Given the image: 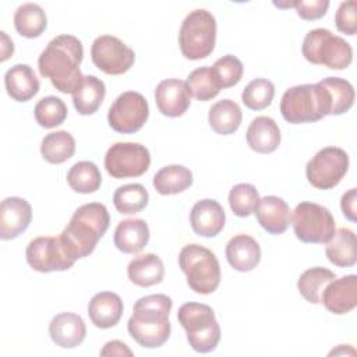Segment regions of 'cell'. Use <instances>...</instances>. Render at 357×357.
Here are the masks:
<instances>
[{
  "label": "cell",
  "instance_id": "1",
  "mask_svg": "<svg viewBox=\"0 0 357 357\" xmlns=\"http://www.w3.org/2000/svg\"><path fill=\"white\" fill-rule=\"evenodd\" d=\"M82 59L81 40L73 35H59L40 53L38 68L40 75L49 78L57 91L73 95L84 79L79 70Z\"/></svg>",
  "mask_w": 357,
  "mask_h": 357
},
{
  "label": "cell",
  "instance_id": "2",
  "mask_svg": "<svg viewBox=\"0 0 357 357\" xmlns=\"http://www.w3.org/2000/svg\"><path fill=\"white\" fill-rule=\"evenodd\" d=\"M172 307L173 301L166 294H149L138 298L127 322L130 336L146 349L165 344L172 332L169 321Z\"/></svg>",
  "mask_w": 357,
  "mask_h": 357
},
{
  "label": "cell",
  "instance_id": "3",
  "mask_svg": "<svg viewBox=\"0 0 357 357\" xmlns=\"http://www.w3.org/2000/svg\"><path fill=\"white\" fill-rule=\"evenodd\" d=\"M109 223L110 216L103 204H84L74 212L60 237L77 261L93 252L98 241L109 229Z\"/></svg>",
  "mask_w": 357,
  "mask_h": 357
},
{
  "label": "cell",
  "instance_id": "4",
  "mask_svg": "<svg viewBox=\"0 0 357 357\" xmlns=\"http://www.w3.org/2000/svg\"><path fill=\"white\" fill-rule=\"evenodd\" d=\"M279 109L290 124L314 123L329 116L331 100L319 84H303L286 89Z\"/></svg>",
  "mask_w": 357,
  "mask_h": 357
},
{
  "label": "cell",
  "instance_id": "5",
  "mask_svg": "<svg viewBox=\"0 0 357 357\" xmlns=\"http://www.w3.org/2000/svg\"><path fill=\"white\" fill-rule=\"evenodd\" d=\"M178 266L187 278V284L198 294L213 293L222 279L216 255L199 244H187L178 254Z\"/></svg>",
  "mask_w": 357,
  "mask_h": 357
},
{
  "label": "cell",
  "instance_id": "6",
  "mask_svg": "<svg viewBox=\"0 0 357 357\" xmlns=\"http://www.w3.org/2000/svg\"><path fill=\"white\" fill-rule=\"evenodd\" d=\"M177 319L187 333L191 349L197 353H209L220 342V326L213 310L201 303H185L178 308Z\"/></svg>",
  "mask_w": 357,
  "mask_h": 357
},
{
  "label": "cell",
  "instance_id": "7",
  "mask_svg": "<svg viewBox=\"0 0 357 357\" xmlns=\"http://www.w3.org/2000/svg\"><path fill=\"white\" fill-rule=\"evenodd\" d=\"M301 52L311 64L325 66L331 70L347 68L353 60L350 43L325 28L311 29L303 40Z\"/></svg>",
  "mask_w": 357,
  "mask_h": 357
},
{
  "label": "cell",
  "instance_id": "8",
  "mask_svg": "<svg viewBox=\"0 0 357 357\" xmlns=\"http://www.w3.org/2000/svg\"><path fill=\"white\" fill-rule=\"evenodd\" d=\"M216 43V20L208 10L190 11L181 22L178 45L183 56L188 60L208 57Z\"/></svg>",
  "mask_w": 357,
  "mask_h": 357
},
{
  "label": "cell",
  "instance_id": "9",
  "mask_svg": "<svg viewBox=\"0 0 357 357\" xmlns=\"http://www.w3.org/2000/svg\"><path fill=\"white\" fill-rule=\"evenodd\" d=\"M296 237L307 244H326L335 234L331 211L315 202H300L291 215Z\"/></svg>",
  "mask_w": 357,
  "mask_h": 357
},
{
  "label": "cell",
  "instance_id": "10",
  "mask_svg": "<svg viewBox=\"0 0 357 357\" xmlns=\"http://www.w3.org/2000/svg\"><path fill=\"white\" fill-rule=\"evenodd\" d=\"M349 170V155L337 146H326L318 151L305 166L308 183L318 190L336 187Z\"/></svg>",
  "mask_w": 357,
  "mask_h": 357
},
{
  "label": "cell",
  "instance_id": "11",
  "mask_svg": "<svg viewBox=\"0 0 357 357\" xmlns=\"http://www.w3.org/2000/svg\"><path fill=\"white\" fill-rule=\"evenodd\" d=\"M151 165L148 148L138 142H116L105 155L106 172L113 178L142 176Z\"/></svg>",
  "mask_w": 357,
  "mask_h": 357
},
{
  "label": "cell",
  "instance_id": "12",
  "mask_svg": "<svg viewBox=\"0 0 357 357\" xmlns=\"http://www.w3.org/2000/svg\"><path fill=\"white\" fill-rule=\"evenodd\" d=\"M25 257L28 265L40 273L67 271L75 264L74 257L70 254L60 236L33 238L26 245Z\"/></svg>",
  "mask_w": 357,
  "mask_h": 357
},
{
  "label": "cell",
  "instance_id": "13",
  "mask_svg": "<svg viewBox=\"0 0 357 357\" xmlns=\"http://www.w3.org/2000/svg\"><path fill=\"white\" fill-rule=\"evenodd\" d=\"M149 117L146 99L134 91L123 92L116 98L107 112V121L112 130L120 134L139 131Z\"/></svg>",
  "mask_w": 357,
  "mask_h": 357
},
{
  "label": "cell",
  "instance_id": "14",
  "mask_svg": "<svg viewBox=\"0 0 357 357\" xmlns=\"http://www.w3.org/2000/svg\"><path fill=\"white\" fill-rule=\"evenodd\" d=\"M91 57L93 64L109 75L127 73L135 61L134 50L113 35L98 36L91 47Z\"/></svg>",
  "mask_w": 357,
  "mask_h": 357
},
{
  "label": "cell",
  "instance_id": "15",
  "mask_svg": "<svg viewBox=\"0 0 357 357\" xmlns=\"http://www.w3.org/2000/svg\"><path fill=\"white\" fill-rule=\"evenodd\" d=\"M324 307L336 315L353 311L357 305V276L346 275L331 280L321 294Z\"/></svg>",
  "mask_w": 357,
  "mask_h": 357
},
{
  "label": "cell",
  "instance_id": "16",
  "mask_svg": "<svg viewBox=\"0 0 357 357\" xmlns=\"http://www.w3.org/2000/svg\"><path fill=\"white\" fill-rule=\"evenodd\" d=\"M155 102L158 110L167 117L183 116L191 102V95L185 81L167 78L158 84L155 89Z\"/></svg>",
  "mask_w": 357,
  "mask_h": 357
},
{
  "label": "cell",
  "instance_id": "17",
  "mask_svg": "<svg viewBox=\"0 0 357 357\" xmlns=\"http://www.w3.org/2000/svg\"><path fill=\"white\" fill-rule=\"evenodd\" d=\"M32 219L29 202L20 197H8L0 205V238L13 240L25 231Z\"/></svg>",
  "mask_w": 357,
  "mask_h": 357
},
{
  "label": "cell",
  "instance_id": "18",
  "mask_svg": "<svg viewBox=\"0 0 357 357\" xmlns=\"http://www.w3.org/2000/svg\"><path fill=\"white\" fill-rule=\"evenodd\" d=\"M225 222V209L215 199H201L191 208L190 225L194 233L201 237L218 236L223 230Z\"/></svg>",
  "mask_w": 357,
  "mask_h": 357
},
{
  "label": "cell",
  "instance_id": "19",
  "mask_svg": "<svg viewBox=\"0 0 357 357\" xmlns=\"http://www.w3.org/2000/svg\"><path fill=\"white\" fill-rule=\"evenodd\" d=\"M254 213L261 227L269 234L284 233L291 222V211L287 202L276 195L261 198Z\"/></svg>",
  "mask_w": 357,
  "mask_h": 357
},
{
  "label": "cell",
  "instance_id": "20",
  "mask_svg": "<svg viewBox=\"0 0 357 357\" xmlns=\"http://www.w3.org/2000/svg\"><path fill=\"white\" fill-rule=\"evenodd\" d=\"M49 335L56 346L73 349L79 346L86 336L84 319L74 312H60L49 324Z\"/></svg>",
  "mask_w": 357,
  "mask_h": 357
},
{
  "label": "cell",
  "instance_id": "21",
  "mask_svg": "<svg viewBox=\"0 0 357 357\" xmlns=\"http://www.w3.org/2000/svg\"><path fill=\"white\" fill-rule=\"evenodd\" d=\"M226 259L229 265L238 272H250L261 261V247L255 238L248 234H237L226 244Z\"/></svg>",
  "mask_w": 357,
  "mask_h": 357
},
{
  "label": "cell",
  "instance_id": "22",
  "mask_svg": "<svg viewBox=\"0 0 357 357\" xmlns=\"http://www.w3.org/2000/svg\"><path fill=\"white\" fill-rule=\"evenodd\" d=\"M123 301L113 291L96 293L88 304V315L91 322L100 329H109L119 324L123 315Z\"/></svg>",
  "mask_w": 357,
  "mask_h": 357
},
{
  "label": "cell",
  "instance_id": "23",
  "mask_svg": "<svg viewBox=\"0 0 357 357\" xmlns=\"http://www.w3.org/2000/svg\"><path fill=\"white\" fill-rule=\"evenodd\" d=\"M7 95L15 102H28L40 88L33 70L28 64H15L7 70L4 75Z\"/></svg>",
  "mask_w": 357,
  "mask_h": 357
},
{
  "label": "cell",
  "instance_id": "24",
  "mask_svg": "<svg viewBox=\"0 0 357 357\" xmlns=\"http://www.w3.org/2000/svg\"><path fill=\"white\" fill-rule=\"evenodd\" d=\"M248 146L258 153H271L280 145V130L276 121L268 116L255 117L245 132Z\"/></svg>",
  "mask_w": 357,
  "mask_h": 357
},
{
  "label": "cell",
  "instance_id": "25",
  "mask_svg": "<svg viewBox=\"0 0 357 357\" xmlns=\"http://www.w3.org/2000/svg\"><path fill=\"white\" fill-rule=\"evenodd\" d=\"M114 245L124 254H138L149 241V227L142 219L121 220L114 230Z\"/></svg>",
  "mask_w": 357,
  "mask_h": 357
},
{
  "label": "cell",
  "instance_id": "26",
  "mask_svg": "<svg viewBox=\"0 0 357 357\" xmlns=\"http://www.w3.org/2000/svg\"><path fill=\"white\" fill-rule=\"evenodd\" d=\"M127 275L131 283L139 287H151L163 280L165 266L156 254H142L130 261Z\"/></svg>",
  "mask_w": 357,
  "mask_h": 357
},
{
  "label": "cell",
  "instance_id": "27",
  "mask_svg": "<svg viewBox=\"0 0 357 357\" xmlns=\"http://www.w3.org/2000/svg\"><path fill=\"white\" fill-rule=\"evenodd\" d=\"M326 258L339 268H349L357 262L356 234L350 229L340 227L326 243Z\"/></svg>",
  "mask_w": 357,
  "mask_h": 357
},
{
  "label": "cell",
  "instance_id": "28",
  "mask_svg": "<svg viewBox=\"0 0 357 357\" xmlns=\"http://www.w3.org/2000/svg\"><path fill=\"white\" fill-rule=\"evenodd\" d=\"M106 95V86L102 79L95 75H84L81 85L73 93L75 110L82 116L98 112Z\"/></svg>",
  "mask_w": 357,
  "mask_h": 357
},
{
  "label": "cell",
  "instance_id": "29",
  "mask_svg": "<svg viewBox=\"0 0 357 357\" xmlns=\"http://www.w3.org/2000/svg\"><path fill=\"white\" fill-rule=\"evenodd\" d=\"M243 120L240 106L231 99H222L212 105L208 113L211 128L219 135L234 134Z\"/></svg>",
  "mask_w": 357,
  "mask_h": 357
},
{
  "label": "cell",
  "instance_id": "30",
  "mask_svg": "<svg viewBox=\"0 0 357 357\" xmlns=\"http://www.w3.org/2000/svg\"><path fill=\"white\" fill-rule=\"evenodd\" d=\"M192 184V173L183 165H169L153 176V187L160 195H174Z\"/></svg>",
  "mask_w": 357,
  "mask_h": 357
},
{
  "label": "cell",
  "instance_id": "31",
  "mask_svg": "<svg viewBox=\"0 0 357 357\" xmlns=\"http://www.w3.org/2000/svg\"><path fill=\"white\" fill-rule=\"evenodd\" d=\"M15 31L28 39L38 38L47 26V17L40 6L35 3L21 4L14 14Z\"/></svg>",
  "mask_w": 357,
  "mask_h": 357
},
{
  "label": "cell",
  "instance_id": "32",
  "mask_svg": "<svg viewBox=\"0 0 357 357\" xmlns=\"http://www.w3.org/2000/svg\"><path fill=\"white\" fill-rule=\"evenodd\" d=\"M75 152V139L66 131L49 132L40 144V153L43 159L52 165H60L68 160Z\"/></svg>",
  "mask_w": 357,
  "mask_h": 357
},
{
  "label": "cell",
  "instance_id": "33",
  "mask_svg": "<svg viewBox=\"0 0 357 357\" xmlns=\"http://www.w3.org/2000/svg\"><path fill=\"white\" fill-rule=\"evenodd\" d=\"M67 183L75 192L91 194L100 188L102 174L93 162L81 160L70 167L67 173Z\"/></svg>",
  "mask_w": 357,
  "mask_h": 357
},
{
  "label": "cell",
  "instance_id": "34",
  "mask_svg": "<svg viewBox=\"0 0 357 357\" xmlns=\"http://www.w3.org/2000/svg\"><path fill=\"white\" fill-rule=\"evenodd\" d=\"M328 93L331 100V113L332 116H339L349 112L354 103V88L353 85L339 77H328L318 82Z\"/></svg>",
  "mask_w": 357,
  "mask_h": 357
},
{
  "label": "cell",
  "instance_id": "35",
  "mask_svg": "<svg viewBox=\"0 0 357 357\" xmlns=\"http://www.w3.org/2000/svg\"><path fill=\"white\" fill-rule=\"evenodd\" d=\"M335 278L336 276L331 269L322 268V266H314L304 271L300 275L297 280V289L308 303L318 304L321 303L322 290Z\"/></svg>",
  "mask_w": 357,
  "mask_h": 357
},
{
  "label": "cell",
  "instance_id": "36",
  "mask_svg": "<svg viewBox=\"0 0 357 357\" xmlns=\"http://www.w3.org/2000/svg\"><path fill=\"white\" fill-rule=\"evenodd\" d=\"M149 201V194L142 184H126L119 187L113 194V204L117 212L132 215L141 212Z\"/></svg>",
  "mask_w": 357,
  "mask_h": 357
},
{
  "label": "cell",
  "instance_id": "37",
  "mask_svg": "<svg viewBox=\"0 0 357 357\" xmlns=\"http://www.w3.org/2000/svg\"><path fill=\"white\" fill-rule=\"evenodd\" d=\"M185 84L190 91V95L199 102L211 100L220 92V88L213 77L212 68L208 66L191 71L187 77Z\"/></svg>",
  "mask_w": 357,
  "mask_h": 357
},
{
  "label": "cell",
  "instance_id": "38",
  "mask_svg": "<svg viewBox=\"0 0 357 357\" xmlns=\"http://www.w3.org/2000/svg\"><path fill=\"white\" fill-rule=\"evenodd\" d=\"M67 106L57 96L42 98L33 109L36 123L43 128H54L64 123L67 117Z\"/></svg>",
  "mask_w": 357,
  "mask_h": 357
},
{
  "label": "cell",
  "instance_id": "39",
  "mask_svg": "<svg viewBox=\"0 0 357 357\" xmlns=\"http://www.w3.org/2000/svg\"><path fill=\"white\" fill-rule=\"evenodd\" d=\"M275 96V85L266 78L252 79L241 93V100L245 107L251 110H264L266 109Z\"/></svg>",
  "mask_w": 357,
  "mask_h": 357
},
{
  "label": "cell",
  "instance_id": "40",
  "mask_svg": "<svg viewBox=\"0 0 357 357\" xmlns=\"http://www.w3.org/2000/svg\"><path fill=\"white\" fill-rule=\"evenodd\" d=\"M259 199L257 188L248 183L236 184L229 192V205L238 218H247L254 213Z\"/></svg>",
  "mask_w": 357,
  "mask_h": 357
},
{
  "label": "cell",
  "instance_id": "41",
  "mask_svg": "<svg viewBox=\"0 0 357 357\" xmlns=\"http://www.w3.org/2000/svg\"><path fill=\"white\" fill-rule=\"evenodd\" d=\"M211 68L220 89L237 85L244 71L243 63L233 54H226L218 59Z\"/></svg>",
  "mask_w": 357,
  "mask_h": 357
},
{
  "label": "cell",
  "instance_id": "42",
  "mask_svg": "<svg viewBox=\"0 0 357 357\" xmlns=\"http://www.w3.org/2000/svg\"><path fill=\"white\" fill-rule=\"evenodd\" d=\"M337 31L346 35H356L357 32V3L354 0L343 1L335 15Z\"/></svg>",
  "mask_w": 357,
  "mask_h": 357
},
{
  "label": "cell",
  "instance_id": "43",
  "mask_svg": "<svg viewBox=\"0 0 357 357\" xmlns=\"http://www.w3.org/2000/svg\"><path fill=\"white\" fill-rule=\"evenodd\" d=\"M296 11L297 15L305 21H314L322 18L328 8L329 1L328 0H312V1H296Z\"/></svg>",
  "mask_w": 357,
  "mask_h": 357
},
{
  "label": "cell",
  "instance_id": "44",
  "mask_svg": "<svg viewBox=\"0 0 357 357\" xmlns=\"http://www.w3.org/2000/svg\"><path fill=\"white\" fill-rule=\"evenodd\" d=\"M356 204H357V190L350 188L347 192L342 195V199H340L342 212L346 216V219H349L350 222H356V213H357Z\"/></svg>",
  "mask_w": 357,
  "mask_h": 357
},
{
  "label": "cell",
  "instance_id": "45",
  "mask_svg": "<svg viewBox=\"0 0 357 357\" xmlns=\"http://www.w3.org/2000/svg\"><path fill=\"white\" fill-rule=\"evenodd\" d=\"M100 356H132V351L121 340H110L100 350Z\"/></svg>",
  "mask_w": 357,
  "mask_h": 357
},
{
  "label": "cell",
  "instance_id": "46",
  "mask_svg": "<svg viewBox=\"0 0 357 357\" xmlns=\"http://www.w3.org/2000/svg\"><path fill=\"white\" fill-rule=\"evenodd\" d=\"M0 36H1V56H0V61H6L14 53V43L7 36V33L4 31L0 32Z\"/></svg>",
  "mask_w": 357,
  "mask_h": 357
},
{
  "label": "cell",
  "instance_id": "47",
  "mask_svg": "<svg viewBox=\"0 0 357 357\" xmlns=\"http://www.w3.org/2000/svg\"><path fill=\"white\" fill-rule=\"evenodd\" d=\"M347 350H353L349 344H339V347L333 349L329 354H347Z\"/></svg>",
  "mask_w": 357,
  "mask_h": 357
}]
</instances>
